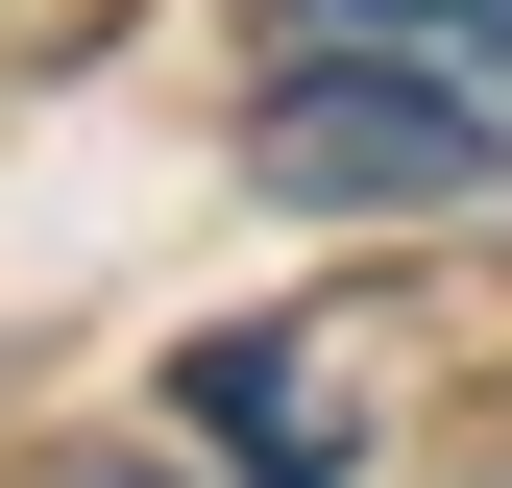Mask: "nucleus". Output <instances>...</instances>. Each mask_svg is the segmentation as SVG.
<instances>
[{"label":"nucleus","instance_id":"2","mask_svg":"<svg viewBox=\"0 0 512 488\" xmlns=\"http://www.w3.org/2000/svg\"><path fill=\"white\" fill-rule=\"evenodd\" d=\"M171 415H196V464H220V488H342V342H317V318L196 342V366H171Z\"/></svg>","mask_w":512,"mask_h":488},{"label":"nucleus","instance_id":"1","mask_svg":"<svg viewBox=\"0 0 512 488\" xmlns=\"http://www.w3.org/2000/svg\"><path fill=\"white\" fill-rule=\"evenodd\" d=\"M244 147L342 220L488 196L512 171V0H269V74H244Z\"/></svg>","mask_w":512,"mask_h":488}]
</instances>
